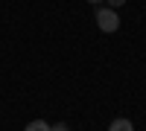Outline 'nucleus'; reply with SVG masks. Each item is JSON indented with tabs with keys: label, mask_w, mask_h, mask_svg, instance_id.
<instances>
[{
	"label": "nucleus",
	"mask_w": 146,
	"mask_h": 131,
	"mask_svg": "<svg viewBox=\"0 0 146 131\" xmlns=\"http://www.w3.org/2000/svg\"><path fill=\"white\" fill-rule=\"evenodd\" d=\"M50 131H70L64 122H56V125H50Z\"/></svg>",
	"instance_id": "20e7f679"
},
{
	"label": "nucleus",
	"mask_w": 146,
	"mask_h": 131,
	"mask_svg": "<svg viewBox=\"0 0 146 131\" xmlns=\"http://www.w3.org/2000/svg\"><path fill=\"white\" fill-rule=\"evenodd\" d=\"M108 131H135V125H131V120H126V117H117V120H111Z\"/></svg>",
	"instance_id": "f03ea898"
},
{
	"label": "nucleus",
	"mask_w": 146,
	"mask_h": 131,
	"mask_svg": "<svg viewBox=\"0 0 146 131\" xmlns=\"http://www.w3.org/2000/svg\"><path fill=\"white\" fill-rule=\"evenodd\" d=\"M96 26H100L102 32H117L120 29V15H117V9H108V6H100L96 9Z\"/></svg>",
	"instance_id": "f257e3e1"
},
{
	"label": "nucleus",
	"mask_w": 146,
	"mask_h": 131,
	"mask_svg": "<svg viewBox=\"0 0 146 131\" xmlns=\"http://www.w3.org/2000/svg\"><path fill=\"white\" fill-rule=\"evenodd\" d=\"M23 131H50V122H44V120H32Z\"/></svg>",
	"instance_id": "7ed1b4c3"
},
{
	"label": "nucleus",
	"mask_w": 146,
	"mask_h": 131,
	"mask_svg": "<svg viewBox=\"0 0 146 131\" xmlns=\"http://www.w3.org/2000/svg\"><path fill=\"white\" fill-rule=\"evenodd\" d=\"M88 3H102V0H88Z\"/></svg>",
	"instance_id": "423d86ee"
},
{
	"label": "nucleus",
	"mask_w": 146,
	"mask_h": 131,
	"mask_svg": "<svg viewBox=\"0 0 146 131\" xmlns=\"http://www.w3.org/2000/svg\"><path fill=\"white\" fill-rule=\"evenodd\" d=\"M123 3H126V0H108V9H120Z\"/></svg>",
	"instance_id": "39448f33"
}]
</instances>
